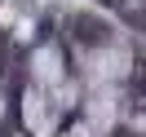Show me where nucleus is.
Wrapping results in <instances>:
<instances>
[{"label": "nucleus", "mask_w": 146, "mask_h": 137, "mask_svg": "<svg viewBox=\"0 0 146 137\" xmlns=\"http://www.w3.org/2000/svg\"><path fill=\"white\" fill-rule=\"evenodd\" d=\"M0 62H5V31H0Z\"/></svg>", "instance_id": "obj_1"}]
</instances>
